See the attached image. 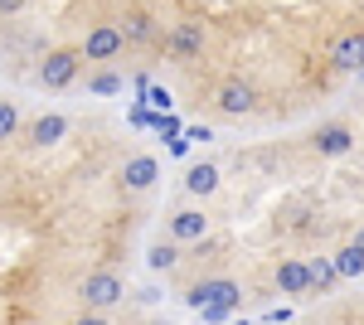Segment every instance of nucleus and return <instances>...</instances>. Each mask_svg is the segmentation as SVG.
Wrapping results in <instances>:
<instances>
[{"instance_id": "f3484780", "label": "nucleus", "mask_w": 364, "mask_h": 325, "mask_svg": "<svg viewBox=\"0 0 364 325\" xmlns=\"http://www.w3.org/2000/svg\"><path fill=\"white\" fill-rule=\"evenodd\" d=\"M20 132V107L15 102H0V146H10Z\"/></svg>"}, {"instance_id": "20e7f679", "label": "nucleus", "mask_w": 364, "mask_h": 325, "mask_svg": "<svg viewBox=\"0 0 364 325\" xmlns=\"http://www.w3.org/2000/svg\"><path fill=\"white\" fill-rule=\"evenodd\" d=\"M209 233V214L204 209H180L170 214V243H199Z\"/></svg>"}, {"instance_id": "6e6552de", "label": "nucleus", "mask_w": 364, "mask_h": 325, "mask_svg": "<svg viewBox=\"0 0 364 325\" xmlns=\"http://www.w3.org/2000/svg\"><path fill=\"white\" fill-rule=\"evenodd\" d=\"M63 136H68V117H63V112H44V117L29 127V146L44 151V146H58Z\"/></svg>"}, {"instance_id": "1a4fd4ad", "label": "nucleus", "mask_w": 364, "mask_h": 325, "mask_svg": "<svg viewBox=\"0 0 364 325\" xmlns=\"http://www.w3.org/2000/svg\"><path fill=\"white\" fill-rule=\"evenodd\" d=\"M156 180H161L156 156H132V161H127V170H122V185H127V190H151Z\"/></svg>"}, {"instance_id": "f257e3e1", "label": "nucleus", "mask_w": 364, "mask_h": 325, "mask_svg": "<svg viewBox=\"0 0 364 325\" xmlns=\"http://www.w3.org/2000/svg\"><path fill=\"white\" fill-rule=\"evenodd\" d=\"M78 297H83L87 311H112L117 301H127V287H122V277L117 272H92V277H83V287H78Z\"/></svg>"}, {"instance_id": "0eeeda50", "label": "nucleus", "mask_w": 364, "mask_h": 325, "mask_svg": "<svg viewBox=\"0 0 364 325\" xmlns=\"http://www.w3.org/2000/svg\"><path fill=\"white\" fill-rule=\"evenodd\" d=\"M252 102H257V92H252V82H243V78H228L224 87H219V107H224L228 117L252 112Z\"/></svg>"}, {"instance_id": "7ed1b4c3", "label": "nucleus", "mask_w": 364, "mask_h": 325, "mask_svg": "<svg viewBox=\"0 0 364 325\" xmlns=\"http://www.w3.org/2000/svg\"><path fill=\"white\" fill-rule=\"evenodd\" d=\"M238 282H228V277H219V282H199L195 292H190V306L195 311H209V306H224V311H233L238 306Z\"/></svg>"}, {"instance_id": "6ab92c4d", "label": "nucleus", "mask_w": 364, "mask_h": 325, "mask_svg": "<svg viewBox=\"0 0 364 325\" xmlns=\"http://www.w3.org/2000/svg\"><path fill=\"white\" fill-rule=\"evenodd\" d=\"M92 92H122V78L117 73H97L92 78Z\"/></svg>"}, {"instance_id": "f03ea898", "label": "nucleus", "mask_w": 364, "mask_h": 325, "mask_svg": "<svg viewBox=\"0 0 364 325\" xmlns=\"http://www.w3.org/2000/svg\"><path fill=\"white\" fill-rule=\"evenodd\" d=\"M78 63H83L78 49H54V54L39 63V82L44 87H68V82L78 78Z\"/></svg>"}, {"instance_id": "2eb2a0df", "label": "nucleus", "mask_w": 364, "mask_h": 325, "mask_svg": "<svg viewBox=\"0 0 364 325\" xmlns=\"http://www.w3.org/2000/svg\"><path fill=\"white\" fill-rule=\"evenodd\" d=\"M331 267H336V277H364V252L360 247H340L331 257Z\"/></svg>"}, {"instance_id": "9b49d317", "label": "nucleus", "mask_w": 364, "mask_h": 325, "mask_svg": "<svg viewBox=\"0 0 364 325\" xmlns=\"http://www.w3.org/2000/svg\"><path fill=\"white\" fill-rule=\"evenodd\" d=\"M185 190L199 194V199H204V194H214V190H219V165H209V161L190 165V170H185Z\"/></svg>"}, {"instance_id": "aec40b11", "label": "nucleus", "mask_w": 364, "mask_h": 325, "mask_svg": "<svg viewBox=\"0 0 364 325\" xmlns=\"http://www.w3.org/2000/svg\"><path fill=\"white\" fill-rule=\"evenodd\" d=\"M73 325H112V321H107V316H97V311H83Z\"/></svg>"}, {"instance_id": "4468645a", "label": "nucleus", "mask_w": 364, "mask_h": 325, "mask_svg": "<svg viewBox=\"0 0 364 325\" xmlns=\"http://www.w3.org/2000/svg\"><path fill=\"white\" fill-rule=\"evenodd\" d=\"M151 39H156V20H151V15H127L122 44H151Z\"/></svg>"}, {"instance_id": "9d476101", "label": "nucleus", "mask_w": 364, "mask_h": 325, "mask_svg": "<svg viewBox=\"0 0 364 325\" xmlns=\"http://www.w3.org/2000/svg\"><path fill=\"white\" fill-rule=\"evenodd\" d=\"M331 63H336V68H364V34H345V39H336Z\"/></svg>"}, {"instance_id": "39448f33", "label": "nucleus", "mask_w": 364, "mask_h": 325, "mask_svg": "<svg viewBox=\"0 0 364 325\" xmlns=\"http://www.w3.org/2000/svg\"><path fill=\"white\" fill-rule=\"evenodd\" d=\"M112 54H122V29L117 25H97L92 34L83 39V49H78V58H112Z\"/></svg>"}, {"instance_id": "f8f14e48", "label": "nucleus", "mask_w": 364, "mask_h": 325, "mask_svg": "<svg viewBox=\"0 0 364 325\" xmlns=\"http://www.w3.org/2000/svg\"><path fill=\"white\" fill-rule=\"evenodd\" d=\"M277 287L287 292V297H301V292H311L306 262H282V267H277Z\"/></svg>"}, {"instance_id": "4be33fe9", "label": "nucleus", "mask_w": 364, "mask_h": 325, "mask_svg": "<svg viewBox=\"0 0 364 325\" xmlns=\"http://www.w3.org/2000/svg\"><path fill=\"white\" fill-rule=\"evenodd\" d=\"M350 247H360V252H364V228H360V233H355V243H350Z\"/></svg>"}, {"instance_id": "423d86ee", "label": "nucleus", "mask_w": 364, "mask_h": 325, "mask_svg": "<svg viewBox=\"0 0 364 325\" xmlns=\"http://www.w3.org/2000/svg\"><path fill=\"white\" fill-rule=\"evenodd\" d=\"M355 146V132L345 127V122H331V127H321L316 132V156H326V161H336Z\"/></svg>"}, {"instance_id": "ddd939ff", "label": "nucleus", "mask_w": 364, "mask_h": 325, "mask_svg": "<svg viewBox=\"0 0 364 325\" xmlns=\"http://www.w3.org/2000/svg\"><path fill=\"white\" fill-rule=\"evenodd\" d=\"M170 49H175V54H204V29L199 25H175L170 29Z\"/></svg>"}, {"instance_id": "a211bd4d", "label": "nucleus", "mask_w": 364, "mask_h": 325, "mask_svg": "<svg viewBox=\"0 0 364 325\" xmlns=\"http://www.w3.org/2000/svg\"><path fill=\"white\" fill-rule=\"evenodd\" d=\"M146 262H151L156 272H170L175 262H180V252H175V243H156V247H151V257H146Z\"/></svg>"}, {"instance_id": "dca6fc26", "label": "nucleus", "mask_w": 364, "mask_h": 325, "mask_svg": "<svg viewBox=\"0 0 364 325\" xmlns=\"http://www.w3.org/2000/svg\"><path fill=\"white\" fill-rule=\"evenodd\" d=\"M306 272H311V292H331L340 277H336V267H331V257H316V262H306Z\"/></svg>"}, {"instance_id": "412c9836", "label": "nucleus", "mask_w": 364, "mask_h": 325, "mask_svg": "<svg viewBox=\"0 0 364 325\" xmlns=\"http://www.w3.org/2000/svg\"><path fill=\"white\" fill-rule=\"evenodd\" d=\"M20 5H25V0H0V15H15Z\"/></svg>"}]
</instances>
